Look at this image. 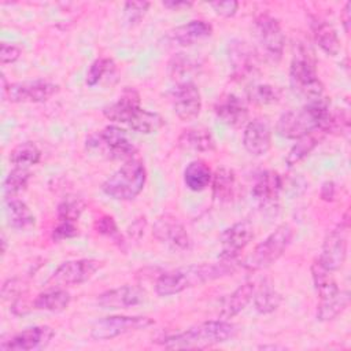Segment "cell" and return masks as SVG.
Here are the masks:
<instances>
[{
    "instance_id": "39",
    "label": "cell",
    "mask_w": 351,
    "mask_h": 351,
    "mask_svg": "<svg viewBox=\"0 0 351 351\" xmlns=\"http://www.w3.org/2000/svg\"><path fill=\"white\" fill-rule=\"evenodd\" d=\"M85 208V203L80 197L69 196L63 199L58 206V219L75 222Z\"/></svg>"
},
{
    "instance_id": "23",
    "label": "cell",
    "mask_w": 351,
    "mask_h": 351,
    "mask_svg": "<svg viewBox=\"0 0 351 351\" xmlns=\"http://www.w3.org/2000/svg\"><path fill=\"white\" fill-rule=\"evenodd\" d=\"M213 26L202 19H195L181 26H177L167 34V40L171 44L188 47L197 43H202L211 37Z\"/></svg>"
},
{
    "instance_id": "30",
    "label": "cell",
    "mask_w": 351,
    "mask_h": 351,
    "mask_svg": "<svg viewBox=\"0 0 351 351\" xmlns=\"http://www.w3.org/2000/svg\"><path fill=\"white\" fill-rule=\"evenodd\" d=\"M311 278H313V284L317 291V295L319 298V302L332 299L340 292L337 282L332 276V271L325 269L318 262V259H315L311 265Z\"/></svg>"
},
{
    "instance_id": "31",
    "label": "cell",
    "mask_w": 351,
    "mask_h": 351,
    "mask_svg": "<svg viewBox=\"0 0 351 351\" xmlns=\"http://www.w3.org/2000/svg\"><path fill=\"white\" fill-rule=\"evenodd\" d=\"M71 300L70 293L58 287H49L47 291L37 295V298L33 302L34 308L44 310V311H52L58 313L69 307Z\"/></svg>"
},
{
    "instance_id": "9",
    "label": "cell",
    "mask_w": 351,
    "mask_h": 351,
    "mask_svg": "<svg viewBox=\"0 0 351 351\" xmlns=\"http://www.w3.org/2000/svg\"><path fill=\"white\" fill-rule=\"evenodd\" d=\"M259 51L269 63H278L282 58L285 36L280 22L267 12L259 14L254 22Z\"/></svg>"
},
{
    "instance_id": "20",
    "label": "cell",
    "mask_w": 351,
    "mask_h": 351,
    "mask_svg": "<svg viewBox=\"0 0 351 351\" xmlns=\"http://www.w3.org/2000/svg\"><path fill=\"white\" fill-rule=\"evenodd\" d=\"M243 145L254 156H263L271 147V130L266 119L255 118L250 121L243 133Z\"/></svg>"
},
{
    "instance_id": "40",
    "label": "cell",
    "mask_w": 351,
    "mask_h": 351,
    "mask_svg": "<svg viewBox=\"0 0 351 351\" xmlns=\"http://www.w3.org/2000/svg\"><path fill=\"white\" fill-rule=\"evenodd\" d=\"M95 229L101 236H106V237L111 239L119 247L123 244L122 234L119 233L118 226H117V223H115V221H114V218L111 215H101V217H99L96 219V222H95Z\"/></svg>"
},
{
    "instance_id": "17",
    "label": "cell",
    "mask_w": 351,
    "mask_h": 351,
    "mask_svg": "<svg viewBox=\"0 0 351 351\" xmlns=\"http://www.w3.org/2000/svg\"><path fill=\"white\" fill-rule=\"evenodd\" d=\"M170 99L173 110L181 121L189 122L199 117L202 110V96L193 81L177 84L171 90Z\"/></svg>"
},
{
    "instance_id": "35",
    "label": "cell",
    "mask_w": 351,
    "mask_h": 351,
    "mask_svg": "<svg viewBox=\"0 0 351 351\" xmlns=\"http://www.w3.org/2000/svg\"><path fill=\"white\" fill-rule=\"evenodd\" d=\"M41 159V151L33 141H23L15 145L10 152V162L16 167H29L37 165Z\"/></svg>"
},
{
    "instance_id": "36",
    "label": "cell",
    "mask_w": 351,
    "mask_h": 351,
    "mask_svg": "<svg viewBox=\"0 0 351 351\" xmlns=\"http://www.w3.org/2000/svg\"><path fill=\"white\" fill-rule=\"evenodd\" d=\"M350 303V292L348 291H340L336 296L332 299H328L325 302H319L317 307V319L318 321H332L335 319L340 313H343Z\"/></svg>"
},
{
    "instance_id": "18",
    "label": "cell",
    "mask_w": 351,
    "mask_h": 351,
    "mask_svg": "<svg viewBox=\"0 0 351 351\" xmlns=\"http://www.w3.org/2000/svg\"><path fill=\"white\" fill-rule=\"evenodd\" d=\"M228 55L230 73L234 80H248L258 71V55L248 43L232 40L228 45Z\"/></svg>"
},
{
    "instance_id": "24",
    "label": "cell",
    "mask_w": 351,
    "mask_h": 351,
    "mask_svg": "<svg viewBox=\"0 0 351 351\" xmlns=\"http://www.w3.org/2000/svg\"><path fill=\"white\" fill-rule=\"evenodd\" d=\"M178 147L186 152H210L215 148V141L213 134L207 128L192 126L184 129L177 140Z\"/></svg>"
},
{
    "instance_id": "4",
    "label": "cell",
    "mask_w": 351,
    "mask_h": 351,
    "mask_svg": "<svg viewBox=\"0 0 351 351\" xmlns=\"http://www.w3.org/2000/svg\"><path fill=\"white\" fill-rule=\"evenodd\" d=\"M236 335V326L228 319L206 321L181 333L167 336L159 341L171 350H203L230 340Z\"/></svg>"
},
{
    "instance_id": "32",
    "label": "cell",
    "mask_w": 351,
    "mask_h": 351,
    "mask_svg": "<svg viewBox=\"0 0 351 351\" xmlns=\"http://www.w3.org/2000/svg\"><path fill=\"white\" fill-rule=\"evenodd\" d=\"M213 173L204 160L196 159L188 163L184 170V182L188 189L193 192H200L208 186L211 182Z\"/></svg>"
},
{
    "instance_id": "14",
    "label": "cell",
    "mask_w": 351,
    "mask_h": 351,
    "mask_svg": "<svg viewBox=\"0 0 351 351\" xmlns=\"http://www.w3.org/2000/svg\"><path fill=\"white\" fill-rule=\"evenodd\" d=\"M154 237L171 251H186L191 247L189 234L182 222L173 214L159 215L152 228Z\"/></svg>"
},
{
    "instance_id": "38",
    "label": "cell",
    "mask_w": 351,
    "mask_h": 351,
    "mask_svg": "<svg viewBox=\"0 0 351 351\" xmlns=\"http://www.w3.org/2000/svg\"><path fill=\"white\" fill-rule=\"evenodd\" d=\"M247 95L250 101L261 106H269L280 101L281 89L270 84H258V85H252L248 89Z\"/></svg>"
},
{
    "instance_id": "22",
    "label": "cell",
    "mask_w": 351,
    "mask_h": 351,
    "mask_svg": "<svg viewBox=\"0 0 351 351\" xmlns=\"http://www.w3.org/2000/svg\"><path fill=\"white\" fill-rule=\"evenodd\" d=\"M145 300V292L136 285H122L108 289L97 296V304L103 308H128Z\"/></svg>"
},
{
    "instance_id": "27",
    "label": "cell",
    "mask_w": 351,
    "mask_h": 351,
    "mask_svg": "<svg viewBox=\"0 0 351 351\" xmlns=\"http://www.w3.org/2000/svg\"><path fill=\"white\" fill-rule=\"evenodd\" d=\"M213 197L219 203H229L236 196V174L229 167H218L211 178Z\"/></svg>"
},
{
    "instance_id": "26",
    "label": "cell",
    "mask_w": 351,
    "mask_h": 351,
    "mask_svg": "<svg viewBox=\"0 0 351 351\" xmlns=\"http://www.w3.org/2000/svg\"><path fill=\"white\" fill-rule=\"evenodd\" d=\"M255 284L254 282H245L240 287H237L230 295H228L221 306L219 317L222 319H230L236 317L239 313H241L247 304L252 300L255 293Z\"/></svg>"
},
{
    "instance_id": "46",
    "label": "cell",
    "mask_w": 351,
    "mask_h": 351,
    "mask_svg": "<svg viewBox=\"0 0 351 351\" xmlns=\"http://www.w3.org/2000/svg\"><path fill=\"white\" fill-rule=\"evenodd\" d=\"M22 288H23V285H22V282L19 280H16V278L11 280L10 278L1 287V296L4 299H15V298H18L21 295Z\"/></svg>"
},
{
    "instance_id": "8",
    "label": "cell",
    "mask_w": 351,
    "mask_h": 351,
    "mask_svg": "<svg viewBox=\"0 0 351 351\" xmlns=\"http://www.w3.org/2000/svg\"><path fill=\"white\" fill-rule=\"evenodd\" d=\"M86 148L89 151H99L107 158L123 160L133 159L137 151L126 132L114 125L90 134L86 138Z\"/></svg>"
},
{
    "instance_id": "37",
    "label": "cell",
    "mask_w": 351,
    "mask_h": 351,
    "mask_svg": "<svg viewBox=\"0 0 351 351\" xmlns=\"http://www.w3.org/2000/svg\"><path fill=\"white\" fill-rule=\"evenodd\" d=\"M32 177V173L26 167H14L5 177L3 182V193L5 199H11L19 192H22Z\"/></svg>"
},
{
    "instance_id": "28",
    "label": "cell",
    "mask_w": 351,
    "mask_h": 351,
    "mask_svg": "<svg viewBox=\"0 0 351 351\" xmlns=\"http://www.w3.org/2000/svg\"><path fill=\"white\" fill-rule=\"evenodd\" d=\"M199 69L200 62L189 53H176L167 64L169 75L177 84L192 81V77L199 73Z\"/></svg>"
},
{
    "instance_id": "49",
    "label": "cell",
    "mask_w": 351,
    "mask_h": 351,
    "mask_svg": "<svg viewBox=\"0 0 351 351\" xmlns=\"http://www.w3.org/2000/svg\"><path fill=\"white\" fill-rule=\"evenodd\" d=\"M162 4H163L166 8H170V10H173V11H181V10H184V8H189V7L193 5L191 1H185V0L163 1Z\"/></svg>"
},
{
    "instance_id": "6",
    "label": "cell",
    "mask_w": 351,
    "mask_h": 351,
    "mask_svg": "<svg viewBox=\"0 0 351 351\" xmlns=\"http://www.w3.org/2000/svg\"><path fill=\"white\" fill-rule=\"evenodd\" d=\"M147 170L141 160L129 159L101 184V191L115 200H132L144 188Z\"/></svg>"
},
{
    "instance_id": "41",
    "label": "cell",
    "mask_w": 351,
    "mask_h": 351,
    "mask_svg": "<svg viewBox=\"0 0 351 351\" xmlns=\"http://www.w3.org/2000/svg\"><path fill=\"white\" fill-rule=\"evenodd\" d=\"M111 69H114V62L108 58H99L88 69L85 82L88 86H95L99 84V81L103 78L106 73H108Z\"/></svg>"
},
{
    "instance_id": "7",
    "label": "cell",
    "mask_w": 351,
    "mask_h": 351,
    "mask_svg": "<svg viewBox=\"0 0 351 351\" xmlns=\"http://www.w3.org/2000/svg\"><path fill=\"white\" fill-rule=\"evenodd\" d=\"M293 237V229L288 223L277 226L263 241H261L252 252L245 258L244 267L256 271L273 265L288 248Z\"/></svg>"
},
{
    "instance_id": "1",
    "label": "cell",
    "mask_w": 351,
    "mask_h": 351,
    "mask_svg": "<svg viewBox=\"0 0 351 351\" xmlns=\"http://www.w3.org/2000/svg\"><path fill=\"white\" fill-rule=\"evenodd\" d=\"M234 270V262L222 259L213 263H195L182 266L160 274L155 282V291L159 296H171L185 289L199 287L226 276H232Z\"/></svg>"
},
{
    "instance_id": "48",
    "label": "cell",
    "mask_w": 351,
    "mask_h": 351,
    "mask_svg": "<svg viewBox=\"0 0 351 351\" xmlns=\"http://www.w3.org/2000/svg\"><path fill=\"white\" fill-rule=\"evenodd\" d=\"M351 3L347 1L344 4V8L340 14V19H341V23H343V27H344V32L348 33L350 32V23H351Z\"/></svg>"
},
{
    "instance_id": "44",
    "label": "cell",
    "mask_w": 351,
    "mask_h": 351,
    "mask_svg": "<svg viewBox=\"0 0 351 351\" xmlns=\"http://www.w3.org/2000/svg\"><path fill=\"white\" fill-rule=\"evenodd\" d=\"M210 7L215 11L217 15L223 18H230L236 14L239 8V3L234 0H225V1H214L210 3Z\"/></svg>"
},
{
    "instance_id": "15",
    "label": "cell",
    "mask_w": 351,
    "mask_h": 351,
    "mask_svg": "<svg viewBox=\"0 0 351 351\" xmlns=\"http://www.w3.org/2000/svg\"><path fill=\"white\" fill-rule=\"evenodd\" d=\"M281 188H282L281 176L274 170H265L256 177L252 185L251 193L258 207L263 213L273 214L278 208Z\"/></svg>"
},
{
    "instance_id": "13",
    "label": "cell",
    "mask_w": 351,
    "mask_h": 351,
    "mask_svg": "<svg viewBox=\"0 0 351 351\" xmlns=\"http://www.w3.org/2000/svg\"><path fill=\"white\" fill-rule=\"evenodd\" d=\"M3 96L11 103H43L52 97L59 86L51 81L34 80V81H22L5 85L3 78Z\"/></svg>"
},
{
    "instance_id": "3",
    "label": "cell",
    "mask_w": 351,
    "mask_h": 351,
    "mask_svg": "<svg viewBox=\"0 0 351 351\" xmlns=\"http://www.w3.org/2000/svg\"><path fill=\"white\" fill-rule=\"evenodd\" d=\"M330 112V103L326 97L307 101L300 108L284 112L276 125L277 133L289 140H298L314 130H322ZM325 133V132H324Z\"/></svg>"
},
{
    "instance_id": "50",
    "label": "cell",
    "mask_w": 351,
    "mask_h": 351,
    "mask_svg": "<svg viewBox=\"0 0 351 351\" xmlns=\"http://www.w3.org/2000/svg\"><path fill=\"white\" fill-rule=\"evenodd\" d=\"M1 245H3V250H1V252H3V254H5V250H7V240H5L4 234L1 236Z\"/></svg>"
},
{
    "instance_id": "10",
    "label": "cell",
    "mask_w": 351,
    "mask_h": 351,
    "mask_svg": "<svg viewBox=\"0 0 351 351\" xmlns=\"http://www.w3.org/2000/svg\"><path fill=\"white\" fill-rule=\"evenodd\" d=\"M152 324L154 321L151 318L143 315H108L93 324L90 336L95 340H111L130 332L145 329Z\"/></svg>"
},
{
    "instance_id": "25",
    "label": "cell",
    "mask_w": 351,
    "mask_h": 351,
    "mask_svg": "<svg viewBox=\"0 0 351 351\" xmlns=\"http://www.w3.org/2000/svg\"><path fill=\"white\" fill-rule=\"evenodd\" d=\"M310 29L315 44L330 56H336L340 51V40L335 27L318 16H310Z\"/></svg>"
},
{
    "instance_id": "19",
    "label": "cell",
    "mask_w": 351,
    "mask_h": 351,
    "mask_svg": "<svg viewBox=\"0 0 351 351\" xmlns=\"http://www.w3.org/2000/svg\"><path fill=\"white\" fill-rule=\"evenodd\" d=\"M55 332L48 325H36L14 335L10 340H4L0 348L4 351H32L41 350L49 344Z\"/></svg>"
},
{
    "instance_id": "16",
    "label": "cell",
    "mask_w": 351,
    "mask_h": 351,
    "mask_svg": "<svg viewBox=\"0 0 351 351\" xmlns=\"http://www.w3.org/2000/svg\"><path fill=\"white\" fill-rule=\"evenodd\" d=\"M254 239V225L247 221H239L229 228H226L221 236V255L222 261L234 262V259L240 255V252L250 244Z\"/></svg>"
},
{
    "instance_id": "43",
    "label": "cell",
    "mask_w": 351,
    "mask_h": 351,
    "mask_svg": "<svg viewBox=\"0 0 351 351\" xmlns=\"http://www.w3.org/2000/svg\"><path fill=\"white\" fill-rule=\"evenodd\" d=\"M78 234V228L75 226V222L69 221H59V223L52 230V240L53 241H62L66 239L75 237Z\"/></svg>"
},
{
    "instance_id": "42",
    "label": "cell",
    "mask_w": 351,
    "mask_h": 351,
    "mask_svg": "<svg viewBox=\"0 0 351 351\" xmlns=\"http://www.w3.org/2000/svg\"><path fill=\"white\" fill-rule=\"evenodd\" d=\"M148 8V1H126L123 4V21L129 26H134L144 18Z\"/></svg>"
},
{
    "instance_id": "45",
    "label": "cell",
    "mask_w": 351,
    "mask_h": 351,
    "mask_svg": "<svg viewBox=\"0 0 351 351\" xmlns=\"http://www.w3.org/2000/svg\"><path fill=\"white\" fill-rule=\"evenodd\" d=\"M22 55V49L18 45L1 43L0 45V60L3 64L16 62Z\"/></svg>"
},
{
    "instance_id": "12",
    "label": "cell",
    "mask_w": 351,
    "mask_h": 351,
    "mask_svg": "<svg viewBox=\"0 0 351 351\" xmlns=\"http://www.w3.org/2000/svg\"><path fill=\"white\" fill-rule=\"evenodd\" d=\"M103 266L101 261L92 259V258H82L67 261L62 263L53 274L48 278V287H70V285H80L90 280L95 273Z\"/></svg>"
},
{
    "instance_id": "34",
    "label": "cell",
    "mask_w": 351,
    "mask_h": 351,
    "mask_svg": "<svg viewBox=\"0 0 351 351\" xmlns=\"http://www.w3.org/2000/svg\"><path fill=\"white\" fill-rule=\"evenodd\" d=\"M254 306L255 310L261 314H269L278 308L281 303V295L274 289L270 282H262L261 288H255L254 293Z\"/></svg>"
},
{
    "instance_id": "11",
    "label": "cell",
    "mask_w": 351,
    "mask_h": 351,
    "mask_svg": "<svg viewBox=\"0 0 351 351\" xmlns=\"http://www.w3.org/2000/svg\"><path fill=\"white\" fill-rule=\"evenodd\" d=\"M348 213H346L343 221L324 239L321 254L317 258L318 262L328 270L336 271L339 270L347 258V233H348Z\"/></svg>"
},
{
    "instance_id": "29",
    "label": "cell",
    "mask_w": 351,
    "mask_h": 351,
    "mask_svg": "<svg viewBox=\"0 0 351 351\" xmlns=\"http://www.w3.org/2000/svg\"><path fill=\"white\" fill-rule=\"evenodd\" d=\"M4 213H5L7 223L12 229H18V230L29 229L36 222V218L32 210L29 208V206L19 199H14V197L7 199Z\"/></svg>"
},
{
    "instance_id": "21",
    "label": "cell",
    "mask_w": 351,
    "mask_h": 351,
    "mask_svg": "<svg viewBox=\"0 0 351 351\" xmlns=\"http://www.w3.org/2000/svg\"><path fill=\"white\" fill-rule=\"evenodd\" d=\"M217 118L232 128L244 125L248 119V107L245 101L234 93H223L214 104Z\"/></svg>"
},
{
    "instance_id": "5",
    "label": "cell",
    "mask_w": 351,
    "mask_h": 351,
    "mask_svg": "<svg viewBox=\"0 0 351 351\" xmlns=\"http://www.w3.org/2000/svg\"><path fill=\"white\" fill-rule=\"evenodd\" d=\"M289 81L295 93L307 101L324 96V85L317 73L314 55L303 43L295 44L289 66Z\"/></svg>"
},
{
    "instance_id": "33",
    "label": "cell",
    "mask_w": 351,
    "mask_h": 351,
    "mask_svg": "<svg viewBox=\"0 0 351 351\" xmlns=\"http://www.w3.org/2000/svg\"><path fill=\"white\" fill-rule=\"evenodd\" d=\"M325 137V133L322 130H314L300 138H298L296 144L289 149V152L285 156L287 166L292 167L296 163H299L302 159H304Z\"/></svg>"
},
{
    "instance_id": "47",
    "label": "cell",
    "mask_w": 351,
    "mask_h": 351,
    "mask_svg": "<svg viewBox=\"0 0 351 351\" xmlns=\"http://www.w3.org/2000/svg\"><path fill=\"white\" fill-rule=\"evenodd\" d=\"M321 199L326 202H332L335 197V184L332 181H325L321 186Z\"/></svg>"
},
{
    "instance_id": "2",
    "label": "cell",
    "mask_w": 351,
    "mask_h": 351,
    "mask_svg": "<svg viewBox=\"0 0 351 351\" xmlns=\"http://www.w3.org/2000/svg\"><path fill=\"white\" fill-rule=\"evenodd\" d=\"M103 115L112 122L125 123L132 130L143 134L155 133L165 125V119L158 112L140 107V95L132 88L125 89L115 103L106 106Z\"/></svg>"
}]
</instances>
